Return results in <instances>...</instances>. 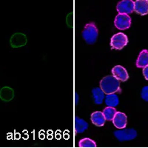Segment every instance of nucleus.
<instances>
[{"label": "nucleus", "instance_id": "f257e3e1", "mask_svg": "<svg viewBox=\"0 0 148 148\" xmlns=\"http://www.w3.org/2000/svg\"><path fill=\"white\" fill-rule=\"evenodd\" d=\"M100 88L107 95L121 92L119 81L113 76H107L103 78L100 81Z\"/></svg>", "mask_w": 148, "mask_h": 148}, {"label": "nucleus", "instance_id": "f03ea898", "mask_svg": "<svg viewBox=\"0 0 148 148\" xmlns=\"http://www.w3.org/2000/svg\"><path fill=\"white\" fill-rule=\"evenodd\" d=\"M99 30L93 22H90L84 26L82 31V37L88 45H93L96 42Z\"/></svg>", "mask_w": 148, "mask_h": 148}, {"label": "nucleus", "instance_id": "7ed1b4c3", "mask_svg": "<svg viewBox=\"0 0 148 148\" xmlns=\"http://www.w3.org/2000/svg\"><path fill=\"white\" fill-rule=\"evenodd\" d=\"M128 43V37L123 33H118L112 36L110 39V46L112 49L121 50Z\"/></svg>", "mask_w": 148, "mask_h": 148}, {"label": "nucleus", "instance_id": "20e7f679", "mask_svg": "<svg viewBox=\"0 0 148 148\" xmlns=\"http://www.w3.org/2000/svg\"><path fill=\"white\" fill-rule=\"evenodd\" d=\"M113 134L119 141H131L137 136V132L134 129H121L115 131Z\"/></svg>", "mask_w": 148, "mask_h": 148}, {"label": "nucleus", "instance_id": "39448f33", "mask_svg": "<svg viewBox=\"0 0 148 148\" xmlns=\"http://www.w3.org/2000/svg\"><path fill=\"white\" fill-rule=\"evenodd\" d=\"M114 25L119 30H127L131 25V18L127 14H119L114 19Z\"/></svg>", "mask_w": 148, "mask_h": 148}, {"label": "nucleus", "instance_id": "423d86ee", "mask_svg": "<svg viewBox=\"0 0 148 148\" xmlns=\"http://www.w3.org/2000/svg\"><path fill=\"white\" fill-rule=\"evenodd\" d=\"M134 3L133 0H122L116 6L119 14H130L134 11Z\"/></svg>", "mask_w": 148, "mask_h": 148}, {"label": "nucleus", "instance_id": "0eeeda50", "mask_svg": "<svg viewBox=\"0 0 148 148\" xmlns=\"http://www.w3.org/2000/svg\"><path fill=\"white\" fill-rule=\"evenodd\" d=\"M112 74L119 81L126 82L129 79V74L125 67L121 65H116L112 69Z\"/></svg>", "mask_w": 148, "mask_h": 148}, {"label": "nucleus", "instance_id": "6e6552de", "mask_svg": "<svg viewBox=\"0 0 148 148\" xmlns=\"http://www.w3.org/2000/svg\"><path fill=\"white\" fill-rule=\"evenodd\" d=\"M112 121L114 126L120 130L125 129L127 125V117L125 113L121 112H117Z\"/></svg>", "mask_w": 148, "mask_h": 148}, {"label": "nucleus", "instance_id": "1a4fd4ad", "mask_svg": "<svg viewBox=\"0 0 148 148\" xmlns=\"http://www.w3.org/2000/svg\"><path fill=\"white\" fill-rule=\"evenodd\" d=\"M134 11L141 16L148 14V0H136L134 3Z\"/></svg>", "mask_w": 148, "mask_h": 148}, {"label": "nucleus", "instance_id": "9d476101", "mask_svg": "<svg viewBox=\"0 0 148 148\" xmlns=\"http://www.w3.org/2000/svg\"><path fill=\"white\" fill-rule=\"evenodd\" d=\"M90 120L92 124L97 127H103L106 121L103 113L101 111L93 112L90 116Z\"/></svg>", "mask_w": 148, "mask_h": 148}, {"label": "nucleus", "instance_id": "9b49d317", "mask_svg": "<svg viewBox=\"0 0 148 148\" xmlns=\"http://www.w3.org/2000/svg\"><path fill=\"white\" fill-rule=\"evenodd\" d=\"M136 65L138 68H144L148 65V51L142 50L140 52L138 59L136 62Z\"/></svg>", "mask_w": 148, "mask_h": 148}, {"label": "nucleus", "instance_id": "f8f14e48", "mask_svg": "<svg viewBox=\"0 0 148 148\" xmlns=\"http://www.w3.org/2000/svg\"><path fill=\"white\" fill-rule=\"evenodd\" d=\"M10 45L13 47H18L25 44V36L23 34H15L10 39Z\"/></svg>", "mask_w": 148, "mask_h": 148}, {"label": "nucleus", "instance_id": "ddd939ff", "mask_svg": "<svg viewBox=\"0 0 148 148\" xmlns=\"http://www.w3.org/2000/svg\"><path fill=\"white\" fill-rule=\"evenodd\" d=\"M88 128V122H86L82 119L79 118L78 116L75 117V131L76 134L84 133Z\"/></svg>", "mask_w": 148, "mask_h": 148}, {"label": "nucleus", "instance_id": "4468645a", "mask_svg": "<svg viewBox=\"0 0 148 148\" xmlns=\"http://www.w3.org/2000/svg\"><path fill=\"white\" fill-rule=\"evenodd\" d=\"M14 92L13 89L9 87H4L0 90V99L4 101H9L13 99Z\"/></svg>", "mask_w": 148, "mask_h": 148}, {"label": "nucleus", "instance_id": "2eb2a0df", "mask_svg": "<svg viewBox=\"0 0 148 148\" xmlns=\"http://www.w3.org/2000/svg\"><path fill=\"white\" fill-rule=\"evenodd\" d=\"M92 97L96 104H102L104 99H105V93L100 88H95L92 90Z\"/></svg>", "mask_w": 148, "mask_h": 148}, {"label": "nucleus", "instance_id": "dca6fc26", "mask_svg": "<svg viewBox=\"0 0 148 148\" xmlns=\"http://www.w3.org/2000/svg\"><path fill=\"white\" fill-rule=\"evenodd\" d=\"M119 103V99L116 93L108 94L105 96V104L108 105V107L115 108L118 106Z\"/></svg>", "mask_w": 148, "mask_h": 148}, {"label": "nucleus", "instance_id": "f3484780", "mask_svg": "<svg viewBox=\"0 0 148 148\" xmlns=\"http://www.w3.org/2000/svg\"><path fill=\"white\" fill-rule=\"evenodd\" d=\"M78 146L80 148H96V143L91 138H84L78 142Z\"/></svg>", "mask_w": 148, "mask_h": 148}, {"label": "nucleus", "instance_id": "a211bd4d", "mask_svg": "<svg viewBox=\"0 0 148 148\" xmlns=\"http://www.w3.org/2000/svg\"><path fill=\"white\" fill-rule=\"evenodd\" d=\"M102 113L106 121H112L114 118V116H116L117 111L115 108L107 107V108H104Z\"/></svg>", "mask_w": 148, "mask_h": 148}, {"label": "nucleus", "instance_id": "6ab92c4d", "mask_svg": "<svg viewBox=\"0 0 148 148\" xmlns=\"http://www.w3.org/2000/svg\"><path fill=\"white\" fill-rule=\"evenodd\" d=\"M141 96L142 98V99L148 101V86H145L142 88L141 92Z\"/></svg>", "mask_w": 148, "mask_h": 148}, {"label": "nucleus", "instance_id": "aec40b11", "mask_svg": "<svg viewBox=\"0 0 148 148\" xmlns=\"http://www.w3.org/2000/svg\"><path fill=\"white\" fill-rule=\"evenodd\" d=\"M143 75L145 76V79L148 81V65L143 68Z\"/></svg>", "mask_w": 148, "mask_h": 148}, {"label": "nucleus", "instance_id": "412c9836", "mask_svg": "<svg viewBox=\"0 0 148 148\" xmlns=\"http://www.w3.org/2000/svg\"><path fill=\"white\" fill-rule=\"evenodd\" d=\"M79 95H78L77 92H76V93H75V104H76V105H77L78 103H79Z\"/></svg>", "mask_w": 148, "mask_h": 148}]
</instances>
